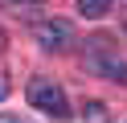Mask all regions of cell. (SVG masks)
Wrapping results in <instances>:
<instances>
[{"label": "cell", "instance_id": "obj_1", "mask_svg": "<svg viewBox=\"0 0 127 123\" xmlns=\"http://www.w3.org/2000/svg\"><path fill=\"white\" fill-rule=\"evenodd\" d=\"M82 66L90 74H98V78H107V82H119V86H127V62L111 49V41L107 37H94V41H86V57H82Z\"/></svg>", "mask_w": 127, "mask_h": 123}, {"label": "cell", "instance_id": "obj_2", "mask_svg": "<svg viewBox=\"0 0 127 123\" xmlns=\"http://www.w3.org/2000/svg\"><path fill=\"white\" fill-rule=\"evenodd\" d=\"M29 107L41 111V115H49L53 123H66L70 115H74V111H70L66 90H62L53 78H33V82H29Z\"/></svg>", "mask_w": 127, "mask_h": 123}, {"label": "cell", "instance_id": "obj_3", "mask_svg": "<svg viewBox=\"0 0 127 123\" xmlns=\"http://www.w3.org/2000/svg\"><path fill=\"white\" fill-rule=\"evenodd\" d=\"M33 37H37V45L49 49V53H66V49L74 45V25L49 16V21H37L33 25Z\"/></svg>", "mask_w": 127, "mask_h": 123}, {"label": "cell", "instance_id": "obj_4", "mask_svg": "<svg viewBox=\"0 0 127 123\" xmlns=\"http://www.w3.org/2000/svg\"><path fill=\"white\" fill-rule=\"evenodd\" d=\"M111 8H115V0H78V12H82L86 21H98V16H107Z\"/></svg>", "mask_w": 127, "mask_h": 123}, {"label": "cell", "instance_id": "obj_5", "mask_svg": "<svg viewBox=\"0 0 127 123\" xmlns=\"http://www.w3.org/2000/svg\"><path fill=\"white\" fill-rule=\"evenodd\" d=\"M82 123H107V103H86L82 107Z\"/></svg>", "mask_w": 127, "mask_h": 123}, {"label": "cell", "instance_id": "obj_6", "mask_svg": "<svg viewBox=\"0 0 127 123\" xmlns=\"http://www.w3.org/2000/svg\"><path fill=\"white\" fill-rule=\"evenodd\" d=\"M0 123H25L21 115H0Z\"/></svg>", "mask_w": 127, "mask_h": 123}, {"label": "cell", "instance_id": "obj_7", "mask_svg": "<svg viewBox=\"0 0 127 123\" xmlns=\"http://www.w3.org/2000/svg\"><path fill=\"white\" fill-rule=\"evenodd\" d=\"M119 8H123V33H127V0H123V4H119Z\"/></svg>", "mask_w": 127, "mask_h": 123}, {"label": "cell", "instance_id": "obj_8", "mask_svg": "<svg viewBox=\"0 0 127 123\" xmlns=\"http://www.w3.org/2000/svg\"><path fill=\"white\" fill-rule=\"evenodd\" d=\"M12 4H33V0H12Z\"/></svg>", "mask_w": 127, "mask_h": 123}, {"label": "cell", "instance_id": "obj_9", "mask_svg": "<svg viewBox=\"0 0 127 123\" xmlns=\"http://www.w3.org/2000/svg\"><path fill=\"white\" fill-rule=\"evenodd\" d=\"M0 49H4V29H0Z\"/></svg>", "mask_w": 127, "mask_h": 123}, {"label": "cell", "instance_id": "obj_10", "mask_svg": "<svg viewBox=\"0 0 127 123\" xmlns=\"http://www.w3.org/2000/svg\"><path fill=\"white\" fill-rule=\"evenodd\" d=\"M0 4H12V0H0Z\"/></svg>", "mask_w": 127, "mask_h": 123}]
</instances>
